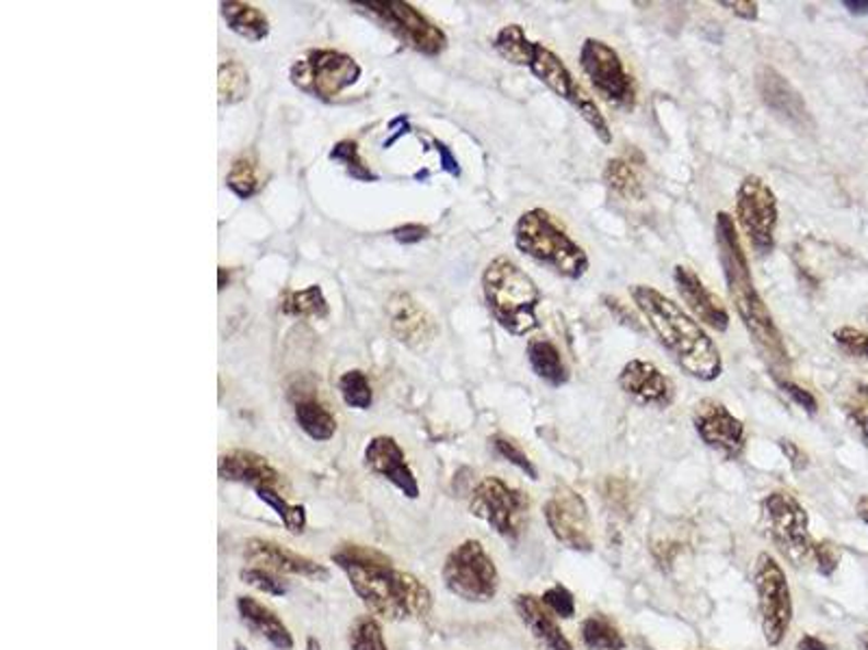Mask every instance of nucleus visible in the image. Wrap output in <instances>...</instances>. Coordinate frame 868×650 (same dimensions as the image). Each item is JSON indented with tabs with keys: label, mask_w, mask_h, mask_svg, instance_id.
<instances>
[{
	"label": "nucleus",
	"mask_w": 868,
	"mask_h": 650,
	"mask_svg": "<svg viewBox=\"0 0 868 650\" xmlns=\"http://www.w3.org/2000/svg\"><path fill=\"white\" fill-rule=\"evenodd\" d=\"M282 313L291 317H326L328 315V304L324 300V293L317 285L289 293L282 300Z\"/></svg>",
	"instance_id": "obj_34"
},
{
	"label": "nucleus",
	"mask_w": 868,
	"mask_h": 650,
	"mask_svg": "<svg viewBox=\"0 0 868 650\" xmlns=\"http://www.w3.org/2000/svg\"><path fill=\"white\" fill-rule=\"evenodd\" d=\"M355 4L370 9L402 42H406L410 48L428 57L441 55L448 46L445 33L408 2L386 0V2H355Z\"/></svg>",
	"instance_id": "obj_15"
},
{
	"label": "nucleus",
	"mask_w": 868,
	"mask_h": 650,
	"mask_svg": "<svg viewBox=\"0 0 868 650\" xmlns=\"http://www.w3.org/2000/svg\"><path fill=\"white\" fill-rule=\"evenodd\" d=\"M541 601H543V605H545L554 616H558V618H574V616H576V599H574V594H571L565 585H560V583L552 585V588L541 596Z\"/></svg>",
	"instance_id": "obj_42"
},
{
	"label": "nucleus",
	"mask_w": 868,
	"mask_h": 650,
	"mask_svg": "<svg viewBox=\"0 0 868 650\" xmlns=\"http://www.w3.org/2000/svg\"><path fill=\"white\" fill-rule=\"evenodd\" d=\"M366 464L372 468L375 475L384 477L391 481L404 497L417 499L419 497V484L406 464L404 451L400 444L389 438V436H375L366 449Z\"/></svg>",
	"instance_id": "obj_19"
},
{
	"label": "nucleus",
	"mask_w": 868,
	"mask_h": 650,
	"mask_svg": "<svg viewBox=\"0 0 868 650\" xmlns=\"http://www.w3.org/2000/svg\"><path fill=\"white\" fill-rule=\"evenodd\" d=\"M514 610L521 623L528 627L541 650H574L552 612L534 594H519L514 599Z\"/></svg>",
	"instance_id": "obj_21"
},
{
	"label": "nucleus",
	"mask_w": 868,
	"mask_h": 650,
	"mask_svg": "<svg viewBox=\"0 0 868 650\" xmlns=\"http://www.w3.org/2000/svg\"><path fill=\"white\" fill-rule=\"evenodd\" d=\"M331 159H333V161H342L352 178H359V181H375V174L368 167V163L361 159L359 146H357L355 141H339V143L335 146V150L331 152Z\"/></svg>",
	"instance_id": "obj_38"
},
{
	"label": "nucleus",
	"mask_w": 868,
	"mask_h": 650,
	"mask_svg": "<svg viewBox=\"0 0 868 650\" xmlns=\"http://www.w3.org/2000/svg\"><path fill=\"white\" fill-rule=\"evenodd\" d=\"M242 579L252 588L274 594V596H282L287 592V585L280 579H276L271 574V570H265V568H246V570H242Z\"/></svg>",
	"instance_id": "obj_43"
},
{
	"label": "nucleus",
	"mask_w": 868,
	"mask_h": 650,
	"mask_svg": "<svg viewBox=\"0 0 868 650\" xmlns=\"http://www.w3.org/2000/svg\"><path fill=\"white\" fill-rule=\"evenodd\" d=\"M240 614L242 618L248 623L250 627L261 634L265 640H269L278 650H289L293 647L291 634L287 631V627L278 620V616L267 610L263 603L250 599V596H242L238 601Z\"/></svg>",
	"instance_id": "obj_26"
},
{
	"label": "nucleus",
	"mask_w": 868,
	"mask_h": 650,
	"mask_svg": "<svg viewBox=\"0 0 868 650\" xmlns=\"http://www.w3.org/2000/svg\"><path fill=\"white\" fill-rule=\"evenodd\" d=\"M514 245L532 260L547 265L567 280H580L589 271V254L545 209H530L514 223Z\"/></svg>",
	"instance_id": "obj_4"
},
{
	"label": "nucleus",
	"mask_w": 868,
	"mask_h": 650,
	"mask_svg": "<svg viewBox=\"0 0 868 650\" xmlns=\"http://www.w3.org/2000/svg\"><path fill=\"white\" fill-rule=\"evenodd\" d=\"M222 15L227 24L250 42H261L269 33V22L265 13L248 2H222Z\"/></svg>",
	"instance_id": "obj_28"
},
{
	"label": "nucleus",
	"mask_w": 868,
	"mask_h": 650,
	"mask_svg": "<svg viewBox=\"0 0 868 650\" xmlns=\"http://www.w3.org/2000/svg\"><path fill=\"white\" fill-rule=\"evenodd\" d=\"M220 477L229 481H244L256 490H278L280 473L261 455L252 451H229L220 457Z\"/></svg>",
	"instance_id": "obj_22"
},
{
	"label": "nucleus",
	"mask_w": 868,
	"mask_h": 650,
	"mask_svg": "<svg viewBox=\"0 0 868 650\" xmlns=\"http://www.w3.org/2000/svg\"><path fill=\"white\" fill-rule=\"evenodd\" d=\"M528 362L539 380L545 384L560 388L569 382V367L560 353V349L547 338H532L528 343Z\"/></svg>",
	"instance_id": "obj_25"
},
{
	"label": "nucleus",
	"mask_w": 868,
	"mask_h": 650,
	"mask_svg": "<svg viewBox=\"0 0 868 650\" xmlns=\"http://www.w3.org/2000/svg\"><path fill=\"white\" fill-rule=\"evenodd\" d=\"M852 13H856V15H868V0H845L843 2Z\"/></svg>",
	"instance_id": "obj_51"
},
{
	"label": "nucleus",
	"mask_w": 868,
	"mask_h": 650,
	"mask_svg": "<svg viewBox=\"0 0 868 650\" xmlns=\"http://www.w3.org/2000/svg\"><path fill=\"white\" fill-rule=\"evenodd\" d=\"M389 322L397 340L413 349L426 347L437 336L435 317L410 295H395L389 302Z\"/></svg>",
	"instance_id": "obj_20"
},
{
	"label": "nucleus",
	"mask_w": 868,
	"mask_h": 650,
	"mask_svg": "<svg viewBox=\"0 0 868 650\" xmlns=\"http://www.w3.org/2000/svg\"><path fill=\"white\" fill-rule=\"evenodd\" d=\"M580 68L595 88V92L613 107L632 111L636 105V85L625 70L620 53L598 39L587 37L580 46Z\"/></svg>",
	"instance_id": "obj_10"
},
{
	"label": "nucleus",
	"mask_w": 868,
	"mask_h": 650,
	"mask_svg": "<svg viewBox=\"0 0 868 650\" xmlns=\"http://www.w3.org/2000/svg\"><path fill=\"white\" fill-rule=\"evenodd\" d=\"M715 234H717V249H719V260L724 267L726 285L730 300L743 322L744 329L749 332L753 345L757 351L766 358V362L775 369H786L788 367V347L784 343V336L779 327L775 324L768 306L764 304L762 295L757 293L749 260L744 254L741 234L737 230L734 219L728 213H719L715 223Z\"/></svg>",
	"instance_id": "obj_3"
},
{
	"label": "nucleus",
	"mask_w": 868,
	"mask_h": 650,
	"mask_svg": "<svg viewBox=\"0 0 868 650\" xmlns=\"http://www.w3.org/2000/svg\"><path fill=\"white\" fill-rule=\"evenodd\" d=\"M695 430L706 446L721 453L726 460H737L744 451V426L721 402L706 399L693 415Z\"/></svg>",
	"instance_id": "obj_16"
},
{
	"label": "nucleus",
	"mask_w": 868,
	"mask_h": 650,
	"mask_svg": "<svg viewBox=\"0 0 868 650\" xmlns=\"http://www.w3.org/2000/svg\"><path fill=\"white\" fill-rule=\"evenodd\" d=\"M757 92L764 101V105L773 108L777 115L786 117L788 121L795 124H803L808 117V108L803 98L799 96V92L788 83V79H784L777 70L773 68H760L757 70Z\"/></svg>",
	"instance_id": "obj_23"
},
{
	"label": "nucleus",
	"mask_w": 868,
	"mask_h": 650,
	"mask_svg": "<svg viewBox=\"0 0 868 650\" xmlns=\"http://www.w3.org/2000/svg\"><path fill=\"white\" fill-rule=\"evenodd\" d=\"M393 236H395V241H400L404 245H413V243H417V241L428 236V228L426 225H417V223H406V225L397 228L393 232Z\"/></svg>",
	"instance_id": "obj_46"
},
{
	"label": "nucleus",
	"mask_w": 868,
	"mask_h": 650,
	"mask_svg": "<svg viewBox=\"0 0 868 650\" xmlns=\"http://www.w3.org/2000/svg\"><path fill=\"white\" fill-rule=\"evenodd\" d=\"M760 532L797 568H817L819 544L810 536L808 510L790 492H771L760 503Z\"/></svg>",
	"instance_id": "obj_6"
},
{
	"label": "nucleus",
	"mask_w": 868,
	"mask_h": 650,
	"mask_svg": "<svg viewBox=\"0 0 868 650\" xmlns=\"http://www.w3.org/2000/svg\"><path fill=\"white\" fill-rule=\"evenodd\" d=\"M528 70L558 98L569 103L571 107L580 113V117L593 128L598 139L606 146L613 143V130L604 117V113L598 107V103L587 94V90L576 81L567 63L547 46L534 42L532 59L528 63Z\"/></svg>",
	"instance_id": "obj_8"
},
{
	"label": "nucleus",
	"mask_w": 868,
	"mask_h": 650,
	"mask_svg": "<svg viewBox=\"0 0 868 650\" xmlns=\"http://www.w3.org/2000/svg\"><path fill=\"white\" fill-rule=\"evenodd\" d=\"M629 295L660 345L691 378L699 382H715L721 378V351L697 320H693L680 309V304L649 285H634Z\"/></svg>",
	"instance_id": "obj_1"
},
{
	"label": "nucleus",
	"mask_w": 868,
	"mask_h": 650,
	"mask_svg": "<svg viewBox=\"0 0 868 650\" xmlns=\"http://www.w3.org/2000/svg\"><path fill=\"white\" fill-rule=\"evenodd\" d=\"M218 90L222 103H242L250 92L248 70L240 61H224L218 72Z\"/></svg>",
	"instance_id": "obj_32"
},
{
	"label": "nucleus",
	"mask_w": 868,
	"mask_h": 650,
	"mask_svg": "<svg viewBox=\"0 0 868 650\" xmlns=\"http://www.w3.org/2000/svg\"><path fill=\"white\" fill-rule=\"evenodd\" d=\"M246 555L252 564H256L265 570H271V572L276 570V572L302 574V577H313V579L326 577V570L320 564H315V561H311L280 544H274V542L250 541Z\"/></svg>",
	"instance_id": "obj_24"
},
{
	"label": "nucleus",
	"mask_w": 868,
	"mask_h": 650,
	"mask_svg": "<svg viewBox=\"0 0 868 650\" xmlns=\"http://www.w3.org/2000/svg\"><path fill=\"white\" fill-rule=\"evenodd\" d=\"M753 588L764 642L779 647L792 623V594L782 564L771 553H760L753 566Z\"/></svg>",
	"instance_id": "obj_7"
},
{
	"label": "nucleus",
	"mask_w": 868,
	"mask_h": 650,
	"mask_svg": "<svg viewBox=\"0 0 868 650\" xmlns=\"http://www.w3.org/2000/svg\"><path fill=\"white\" fill-rule=\"evenodd\" d=\"M737 221L749 245L757 254H768L775 247V230L779 221L777 196L760 176H744L734 200Z\"/></svg>",
	"instance_id": "obj_12"
},
{
	"label": "nucleus",
	"mask_w": 868,
	"mask_h": 650,
	"mask_svg": "<svg viewBox=\"0 0 868 650\" xmlns=\"http://www.w3.org/2000/svg\"><path fill=\"white\" fill-rule=\"evenodd\" d=\"M491 442H494V449H496L499 457H504L506 462L514 464V466H517L519 471H523L530 479H539V473H536L532 460L528 457V453H525L512 438H508V436H496Z\"/></svg>",
	"instance_id": "obj_39"
},
{
	"label": "nucleus",
	"mask_w": 868,
	"mask_h": 650,
	"mask_svg": "<svg viewBox=\"0 0 868 650\" xmlns=\"http://www.w3.org/2000/svg\"><path fill=\"white\" fill-rule=\"evenodd\" d=\"M841 564V550L834 542L823 541L819 544V553H817V572L823 577H832L834 570Z\"/></svg>",
	"instance_id": "obj_45"
},
{
	"label": "nucleus",
	"mask_w": 868,
	"mask_h": 650,
	"mask_svg": "<svg viewBox=\"0 0 868 650\" xmlns=\"http://www.w3.org/2000/svg\"><path fill=\"white\" fill-rule=\"evenodd\" d=\"M856 512H858V516H860V521L865 523L868 527V495L865 497H860L858 499V503H856Z\"/></svg>",
	"instance_id": "obj_52"
},
{
	"label": "nucleus",
	"mask_w": 868,
	"mask_h": 650,
	"mask_svg": "<svg viewBox=\"0 0 868 650\" xmlns=\"http://www.w3.org/2000/svg\"><path fill=\"white\" fill-rule=\"evenodd\" d=\"M229 189L240 196L242 200L252 198L261 189V174H258V161L252 154H242L233 161L231 172L227 176Z\"/></svg>",
	"instance_id": "obj_33"
},
{
	"label": "nucleus",
	"mask_w": 868,
	"mask_h": 650,
	"mask_svg": "<svg viewBox=\"0 0 868 650\" xmlns=\"http://www.w3.org/2000/svg\"><path fill=\"white\" fill-rule=\"evenodd\" d=\"M483 291L497 324L514 336H525L539 327L536 309L541 291L536 282L508 256L494 258L483 274Z\"/></svg>",
	"instance_id": "obj_5"
},
{
	"label": "nucleus",
	"mask_w": 868,
	"mask_h": 650,
	"mask_svg": "<svg viewBox=\"0 0 868 650\" xmlns=\"http://www.w3.org/2000/svg\"><path fill=\"white\" fill-rule=\"evenodd\" d=\"M359 77V63L337 50H313L291 70V79L298 88L324 101L339 96L344 90L355 85Z\"/></svg>",
	"instance_id": "obj_13"
},
{
	"label": "nucleus",
	"mask_w": 868,
	"mask_h": 650,
	"mask_svg": "<svg viewBox=\"0 0 868 650\" xmlns=\"http://www.w3.org/2000/svg\"><path fill=\"white\" fill-rule=\"evenodd\" d=\"M256 495H258V499H263L267 506H271L276 510V514L282 519L285 527L291 534H302L304 532L306 514H304L302 506H289L278 490H256Z\"/></svg>",
	"instance_id": "obj_36"
},
{
	"label": "nucleus",
	"mask_w": 868,
	"mask_h": 650,
	"mask_svg": "<svg viewBox=\"0 0 868 650\" xmlns=\"http://www.w3.org/2000/svg\"><path fill=\"white\" fill-rule=\"evenodd\" d=\"M582 645L587 650L625 649V640L617 625L604 614H593L582 623Z\"/></svg>",
	"instance_id": "obj_31"
},
{
	"label": "nucleus",
	"mask_w": 868,
	"mask_h": 650,
	"mask_svg": "<svg viewBox=\"0 0 868 650\" xmlns=\"http://www.w3.org/2000/svg\"><path fill=\"white\" fill-rule=\"evenodd\" d=\"M617 382L625 395L634 397L643 406L669 408L675 397L673 382L649 360L634 358L625 362Z\"/></svg>",
	"instance_id": "obj_17"
},
{
	"label": "nucleus",
	"mask_w": 868,
	"mask_h": 650,
	"mask_svg": "<svg viewBox=\"0 0 868 650\" xmlns=\"http://www.w3.org/2000/svg\"><path fill=\"white\" fill-rule=\"evenodd\" d=\"M296 421L313 440H331L337 432L335 417L315 399H300L296 404Z\"/></svg>",
	"instance_id": "obj_29"
},
{
	"label": "nucleus",
	"mask_w": 868,
	"mask_h": 650,
	"mask_svg": "<svg viewBox=\"0 0 868 650\" xmlns=\"http://www.w3.org/2000/svg\"><path fill=\"white\" fill-rule=\"evenodd\" d=\"M797 650H838L836 647H832V645H828V642H823L821 638H817V636H803L799 642H797Z\"/></svg>",
	"instance_id": "obj_50"
},
{
	"label": "nucleus",
	"mask_w": 868,
	"mask_h": 650,
	"mask_svg": "<svg viewBox=\"0 0 868 650\" xmlns=\"http://www.w3.org/2000/svg\"><path fill=\"white\" fill-rule=\"evenodd\" d=\"M719 4L728 7L734 15L743 18V20H755L757 18V2H751V0H734V2L721 0Z\"/></svg>",
	"instance_id": "obj_47"
},
{
	"label": "nucleus",
	"mask_w": 868,
	"mask_h": 650,
	"mask_svg": "<svg viewBox=\"0 0 868 650\" xmlns=\"http://www.w3.org/2000/svg\"><path fill=\"white\" fill-rule=\"evenodd\" d=\"M779 446L784 449V453H786V457L790 460V464H792L795 471H801V468L808 466L806 453H803L795 442H790V440H779Z\"/></svg>",
	"instance_id": "obj_48"
},
{
	"label": "nucleus",
	"mask_w": 868,
	"mask_h": 650,
	"mask_svg": "<svg viewBox=\"0 0 868 650\" xmlns=\"http://www.w3.org/2000/svg\"><path fill=\"white\" fill-rule=\"evenodd\" d=\"M499 57H504L508 63L512 66H523L528 68L530 59H532V50H534V42L525 35L523 26L519 24H508L504 28H499V33L494 39Z\"/></svg>",
	"instance_id": "obj_30"
},
{
	"label": "nucleus",
	"mask_w": 868,
	"mask_h": 650,
	"mask_svg": "<svg viewBox=\"0 0 868 650\" xmlns=\"http://www.w3.org/2000/svg\"><path fill=\"white\" fill-rule=\"evenodd\" d=\"M779 386H782V391H784L799 408H803L808 415H817V413H819V402H817V397H814L810 391H806L803 386H799V384H795V382H790V380H779Z\"/></svg>",
	"instance_id": "obj_44"
},
{
	"label": "nucleus",
	"mask_w": 868,
	"mask_h": 650,
	"mask_svg": "<svg viewBox=\"0 0 868 650\" xmlns=\"http://www.w3.org/2000/svg\"><path fill=\"white\" fill-rule=\"evenodd\" d=\"M543 514L552 536L563 546L578 553L593 550L591 514L580 492L569 486H558L547 499Z\"/></svg>",
	"instance_id": "obj_14"
},
{
	"label": "nucleus",
	"mask_w": 868,
	"mask_h": 650,
	"mask_svg": "<svg viewBox=\"0 0 868 650\" xmlns=\"http://www.w3.org/2000/svg\"><path fill=\"white\" fill-rule=\"evenodd\" d=\"M858 642H860V647H863V649L868 650V631H865V634H860V638H858Z\"/></svg>",
	"instance_id": "obj_53"
},
{
	"label": "nucleus",
	"mask_w": 868,
	"mask_h": 650,
	"mask_svg": "<svg viewBox=\"0 0 868 650\" xmlns=\"http://www.w3.org/2000/svg\"><path fill=\"white\" fill-rule=\"evenodd\" d=\"M673 280L680 298L693 313V320L702 322L717 332H726L730 327V313L724 302L706 287V282L697 276L695 269L686 265H675Z\"/></svg>",
	"instance_id": "obj_18"
},
{
	"label": "nucleus",
	"mask_w": 868,
	"mask_h": 650,
	"mask_svg": "<svg viewBox=\"0 0 868 650\" xmlns=\"http://www.w3.org/2000/svg\"><path fill=\"white\" fill-rule=\"evenodd\" d=\"M335 561L346 570L355 592L372 610L386 620H410L424 618L432 607L428 588L395 570L384 555L368 546H346L335 555Z\"/></svg>",
	"instance_id": "obj_2"
},
{
	"label": "nucleus",
	"mask_w": 868,
	"mask_h": 650,
	"mask_svg": "<svg viewBox=\"0 0 868 650\" xmlns=\"http://www.w3.org/2000/svg\"><path fill=\"white\" fill-rule=\"evenodd\" d=\"M435 148H437V152L441 154V165H443V170L450 172V174H454V176H459V174H461L459 161H456L454 154L448 150V146H443L441 141H435Z\"/></svg>",
	"instance_id": "obj_49"
},
{
	"label": "nucleus",
	"mask_w": 868,
	"mask_h": 650,
	"mask_svg": "<svg viewBox=\"0 0 868 650\" xmlns=\"http://www.w3.org/2000/svg\"><path fill=\"white\" fill-rule=\"evenodd\" d=\"M443 581L452 594L470 603L491 601L499 588L496 564L478 541L463 542L448 555Z\"/></svg>",
	"instance_id": "obj_9"
},
{
	"label": "nucleus",
	"mask_w": 868,
	"mask_h": 650,
	"mask_svg": "<svg viewBox=\"0 0 868 650\" xmlns=\"http://www.w3.org/2000/svg\"><path fill=\"white\" fill-rule=\"evenodd\" d=\"M350 649L386 650L382 631L372 618H359L350 631Z\"/></svg>",
	"instance_id": "obj_40"
},
{
	"label": "nucleus",
	"mask_w": 868,
	"mask_h": 650,
	"mask_svg": "<svg viewBox=\"0 0 868 650\" xmlns=\"http://www.w3.org/2000/svg\"><path fill=\"white\" fill-rule=\"evenodd\" d=\"M834 340H836V345H838L845 353H849V356H854V358H860V360H867L868 362L867 332H863V329H858V327H852V325H845V327H838V329L834 332Z\"/></svg>",
	"instance_id": "obj_41"
},
{
	"label": "nucleus",
	"mask_w": 868,
	"mask_h": 650,
	"mask_svg": "<svg viewBox=\"0 0 868 650\" xmlns=\"http://www.w3.org/2000/svg\"><path fill=\"white\" fill-rule=\"evenodd\" d=\"M845 415L852 421V426L856 428V432L860 433V440L865 442L868 449V384H858L854 386L845 402H843Z\"/></svg>",
	"instance_id": "obj_37"
},
{
	"label": "nucleus",
	"mask_w": 868,
	"mask_h": 650,
	"mask_svg": "<svg viewBox=\"0 0 868 650\" xmlns=\"http://www.w3.org/2000/svg\"><path fill=\"white\" fill-rule=\"evenodd\" d=\"M339 393H342L344 402H346L350 408L366 410V408L372 406L373 393L372 386H370V380H368L366 373L359 371V369L348 371V373L342 375V380H339Z\"/></svg>",
	"instance_id": "obj_35"
},
{
	"label": "nucleus",
	"mask_w": 868,
	"mask_h": 650,
	"mask_svg": "<svg viewBox=\"0 0 868 650\" xmlns=\"http://www.w3.org/2000/svg\"><path fill=\"white\" fill-rule=\"evenodd\" d=\"M604 183L613 194H617L623 200L640 202L645 198V185H643V178H640L636 165L632 163V159H625V156L611 159L604 167Z\"/></svg>",
	"instance_id": "obj_27"
},
{
	"label": "nucleus",
	"mask_w": 868,
	"mask_h": 650,
	"mask_svg": "<svg viewBox=\"0 0 868 650\" xmlns=\"http://www.w3.org/2000/svg\"><path fill=\"white\" fill-rule=\"evenodd\" d=\"M470 510L496 530L501 538L514 542L528 525L530 501L521 490L508 486L504 479L485 477L474 488Z\"/></svg>",
	"instance_id": "obj_11"
}]
</instances>
